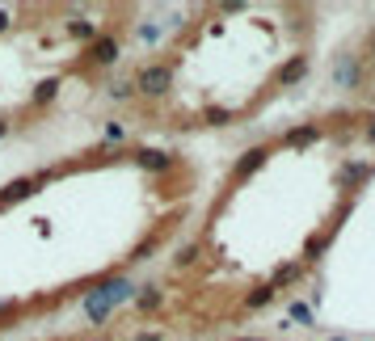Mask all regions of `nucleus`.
<instances>
[{
    "mask_svg": "<svg viewBox=\"0 0 375 341\" xmlns=\"http://www.w3.org/2000/svg\"><path fill=\"white\" fill-rule=\"evenodd\" d=\"M127 295H131V287H127V283H114L106 295H93V300H89V321H93V325H97V321H106V316H110V308H114L118 300H127Z\"/></svg>",
    "mask_w": 375,
    "mask_h": 341,
    "instance_id": "2",
    "label": "nucleus"
},
{
    "mask_svg": "<svg viewBox=\"0 0 375 341\" xmlns=\"http://www.w3.org/2000/svg\"><path fill=\"white\" fill-rule=\"evenodd\" d=\"M329 341H346V337H329Z\"/></svg>",
    "mask_w": 375,
    "mask_h": 341,
    "instance_id": "25",
    "label": "nucleus"
},
{
    "mask_svg": "<svg viewBox=\"0 0 375 341\" xmlns=\"http://www.w3.org/2000/svg\"><path fill=\"white\" fill-rule=\"evenodd\" d=\"M135 341H165V337H160V333H139Z\"/></svg>",
    "mask_w": 375,
    "mask_h": 341,
    "instance_id": "19",
    "label": "nucleus"
},
{
    "mask_svg": "<svg viewBox=\"0 0 375 341\" xmlns=\"http://www.w3.org/2000/svg\"><path fill=\"white\" fill-rule=\"evenodd\" d=\"M160 300H165V295H160V287H144V291H139V300H135V308H139V312H156V308H160Z\"/></svg>",
    "mask_w": 375,
    "mask_h": 341,
    "instance_id": "10",
    "label": "nucleus"
},
{
    "mask_svg": "<svg viewBox=\"0 0 375 341\" xmlns=\"http://www.w3.org/2000/svg\"><path fill=\"white\" fill-rule=\"evenodd\" d=\"M68 30H72V34H76V38H93V25H89V21H72V25H68Z\"/></svg>",
    "mask_w": 375,
    "mask_h": 341,
    "instance_id": "17",
    "label": "nucleus"
},
{
    "mask_svg": "<svg viewBox=\"0 0 375 341\" xmlns=\"http://www.w3.org/2000/svg\"><path fill=\"white\" fill-rule=\"evenodd\" d=\"M38 181H42V177H17V181H8V186L0 190V211H8V207H17L21 198H30V194L38 190Z\"/></svg>",
    "mask_w": 375,
    "mask_h": 341,
    "instance_id": "5",
    "label": "nucleus"
},
{
    "mask_svg": "<svg viewBox=\"0 0 375 341\" xmlns=\"http://www.w3.org/2000/svg\"><path fill=\"white\" fill-rule=\"evenodd\" d=\"M198 257V245H190V249H182V257H177V266H190Z\"/></svg>",
    "mask_w": 375,
    "mask_h": 341,
    "instance_id": "18",
    "label": "nucleus"
},
{
    "mask_svg": "<svg viewBox=\"0 0 375 341\" xmlns=\"http://www.w3.org/2000/svg\"><path fill=\"white\" fill-rule=\"evenodd\" d=\"M236 341H262V337H236Z\"/></svg>",
    "mask_w": 375,
    "mask_h": 341,
    "instance_id": "23",
    "label": "nucleus"
},
{
    "mask_svg": "<svg viewBox=\"0 0 375 341\" xmlns=\"http://www.w3.org/2000/svg\"><path fill=\"white\" fill-rule=\"evenodd\" d=\"M367 51H371V59H375V30H371V38H367Z\"/></svg>",
    "mask_w": 375,
    "mask_h": 341,
    "instance_id": "21",
    "label": "nucleus"
},
{
    "mask_svg": "<svg viewBox=\"0 0 375 341\" xmlns=\"http://www.w3.org/2000/svg\"><path fill=\"white\" fill-rule=\"evenodd\" d=\"M325 245H329V236H312V240L304 245V262H317V257L325 253Z\"/></svg>",
    "mask_w": 375,
    "mask_h": 341,
    "instance_id": "15",
    "label": "nucleus"
},
{
    "mask_svg": "<svg viewBox=\"0 0 375 341\" xmlns=\"http://www.w3.org/2000/svg\"><path fill=\"white\" fill-rule=\"evenodd\" d=\"M4 135H8V122H4V118H0V139H4Z\"/></svg>",
    "mask_w": 375,
    "mask_h": 341,
    "instance_id": "22",
    "label": "nucleus"
},
{
    "mask_svg": "<svg viewBox=\"0 0 375 341\" xmlns=\"http://www.w3.org/2000/svg\"><path fill=\"white\" fill-rule=\"evenodd\" d=\"M169 84H173V67H169V63H144V67L135 72V89H139L144 97H165Z\"/></svg>",
    "mask_w": 375,
    "mask_h": 341,
    "instance_id": "1",
    "label": "nucleus"
},
{
    "mask_svg": "<svg viewBox=\"0 0 375 341\" xmlns=\"http://www.w3.org/2000/svg\"><path fill=\"white\" fill-rule=\"evenodd\" d=\"M59 93V80H42L38 89H34V105H42V101H51Z\"/></svg>",
    "mask_w": 375,
    "mask_h": 341,
    "instance_id": "13",
    "label": "nucleus"
},
{
    "mask_svg": "<svg viewBox=\"0 0 375 341\" xmlns=\"http://www.w3.org/2000/svg\"><path fill=\"white\" fill-rule=\"evenodd\" d=\"M0 30H8V13L4 8H0Z\"/></svg>",
    "mask_w": 375,
    "mask_h": 341,
    "instance_id": "20",
    "label": "nucleus"
},
{
    "mask_svg": "<svg viewBox=\"0 0 375 341\" xmlns=\"http://www.w3.org/2000/svg\"><path fill=\"white\" fill-rule=\"evenodd\" d=\"M84 59H89V63H101V67H110V63L118 59V38H114V34H101V38H93V42L84 46Z\"/></svg>",
    "mask_w": 375,
    "mask_h": 341,
    "instance_id": "3",
    "label": "nucleus"
},
{
    "mask_svg": "<svg viewBox=\"0 0 375 341\" xmlns=\"http://www.w3.org/2000/svg\"><path fill=\"white\" fill-rule=\"evenodd\" d=\"M135 160H139L144 169H152V173H165V169L173 165V156H165V152H139Z\"/></svg>",
    "mask_w": 375,
    "mask_h": 341,
    "instance_id": "8",
    "label": "nucleus"
},
{
    "mask_svg": "<svg viewBox=\"0 0 375 341\" xmlns=\"http://www.w3.org/2000/svg\"><path fill=\"white\" fill-rule=\"evenodd\" d=\"M232 118H236L232 110H207V114H203V122H207V127H228Z\"/></svg>",
    "mask_w": 375,
    "mask_h": 341,
    "instance_id": "14",
    "label": "nucleus"
},
{
    "mask_svg": "<svg viewBox=\"0 0 375 341\" xmlns=\"http://www.w3.org/2000/svg\"><path fill=\"white\" fill-rule=\"evenodd\" d=\"M304 72H308V55H291V63H283L274 80H279V84H295Z\"/></svg>",
    "mask_w": 375,
    "mask_h": 341,
    "instance_id": "7",
    "label": "nucleus"
},
{
    "mask_svg": "<svg viewBox=\"0 0 375 341\" xmlns=\"http://www.w3.org/2000/svg\"><path fill=\"white\" fill-rule=\"evenodd\" d=\"M266 156H270V148L266 143H258V148H249L241 160H236V169H232V181H241V177H249V173H258L262 165H266Z\"/></svg>",
    "mask_w": 375,
    "mask_h": 341,
    "instance_id": "6",
    "label": "nucleus"
},
{
    "mask_svg": "<svg viewBox=\"0 0 375 341\" xmlns=\"http://www.w3.org/2000/svg\"><path fill=\"white\" fill-rule=\"evenodd\" d=\"M300 270H304L300 262H291V266H279V270H274V278H270V287L279 291V287H287V283H295V278H300Z\"/></svg>",
    "mask_w": 375,
    "mask_h": 341,
    "instance_id": "9",
    "label": "nucleus"
},
{
    "mask_svg": "<svg viewBox=\"0 0 375 341\" xmlns=\"http://www.w3.org/2000/svg\"><path fill=\"white\" fill-rule=\"evenodd\" d=\"M317 139V122H308V127H295V131H287V143L291 148H300V143H312Z\"/></svg>",
    "mask_w": 375,
    "mask_h": 341,
    "instance_id": "12",
    "label": "nucleus"
},
{
    "mask_svg": "<svg viewBox=\"0 0 375 341\" xmlns=\"http://www.w3.org/2000/svg\"><path fill=\"white\" fill-rule=\"evenodd\" d=\"M291 321H300V325H317V316H312L308 304H291Z\"/></svg>",
    "mask_w": 375,
    "mask_h": 341,
    "instance_id": "16",
    "label": "nucleus"
},
{
    "mask_svg": "<svg viewBox=\"0 0 375 341\" xmlns=\"http://www.w3.org/2000/svg\"><path fill=\"white\" fill-rule=\"evenodd\" d=\"M371 143H375V122H371Z\"/></svg>",
    "mask_w": 375,
    "mask_h": 341,
    "instance_id": "24",
    "label": "nucleus"
},
{
    "mask_svg": "<svg viewBox=\"0 0 375 341\" xmlns=\"http://www.w3.org/2000/svg\"><path fill=\"white\" fill-rule=\"evenodd\" d=\"M333 80H338V89H359L363 84V59L359 55H342L338 67H333Z\"/></svg>",
    "mask_w": 375,
    "mask_h": 341,
    "instance_id": "4",
    "label": "nucleus"
},
{
    "mask_svg": "<svg viewBox=\"0 0 375 341\" xmlns=\"http://www.w3.org/2000/svg\"><path fill=\"white\" fill-rule=\"evenodd\" d=\"M270 300H274V287L266 283V287H258L253 295H245V308H249V312H258V308H266Z\"/></svg>",
    "mask_w": 375,
    "mask_h": 341,
    "instance_id": "11",
    "label": "nucleus"
}]
</instances>
